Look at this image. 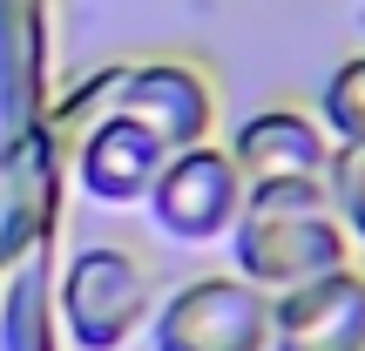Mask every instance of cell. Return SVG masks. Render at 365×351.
Wrapping results in <instances>:
<instances>
[{"mask_svg":"<svg viewBox=\"0 0 365 351\" xmlns=\"http://www.w3.org/2000/svg\"><path fill=\"white\" fill-rule=\"evenodd\" d=\"M230 162L244 169V182H325L331 176V156L339 142L325 135L318 108H298V102H264L250 108L244 122L230 129Z\"/></svg>","mask_w":365,"mask_h":351,"instance_id":"8992f818","label":"cell"},{"mask_svg":"<svg viewBox=\"0 0 365 351\" xmlns=\"http://www.w3.org/2000/svg\"><path fill=\"white\" fill-rule=\"evenodd\" d=\"M244 196H250V182L230 162V149L190 142L163 162V176L149 182L143 209L156 216V230L170 243H223L237 230V216H244Z\"/></svg>","mask_w":365,"mask_h":351,"instance_id":"5b68a950","label":"cell"},{"mask_svg":"<svg viewBox=\"0 0 365 351\" xmlns=\"http://www.w3.org/2000/svg\"><path fill=\"white\" fill-rule=\"evenodd\" d=\"M271 351H365V271L359 263H339V271L312 277L298 290H277Z\"/></svg>","mask_w":365,"mask_h":351,"instance_id":"52a82bcc","label":"cell"},{"mask_svg":"<svg viewBox=\"0 0 365 351\" xmlns=\"http://www.w3.org/2000/svg\"><path fill=\"white\" fill-rule=\"evenodd\" d=\"M318 122L339 149H365V48L345 54L318 88Z\"/></svg>","mask_w":365,"mask_h":351,"instance_id":"9c48e42d","label":"cell"},{"mask_svg":"<svg viewBox=\"0 0 365 351\" xmlns=\"http://www.w3.org/2000/svg\"><path fill=\"white\" fill-rule=\"evenodd\" d=\"M156 318V277L135 250L88 243L61 271V325L81 351H122Z\"/></svg>","mask_w":365,"mask_h":351,"instance_id":"3957f363","label":"cell"},{"mask_svg":"<svg viewBox=\"0 0 365 351\" xmlns=\"http://www.w3.org/2000/svg\"><path fill=\"white\" fill-rule=\"evenodd\" d=\"M223 243H230V271L271 298L352 263V230L325 182H257Z\"/></svg>","mask_w":365,"mask_h":351,"instance_id":"6da1fadb","label":"cell"},{"mask_svg":"<svg viewBox=\"0 0 365 351\" xmlns=\"http://www.w3.org/2000/svg\"><path fill=\"white\" fill-rule=\"evenodd\" d=\"M325 189H331V203H339L352 243H365V149H339V156H331Z\"/></svg>","mask_w":365,"mask_h":351,"instance_id":"30bf717a","label":"cell"},{"mask_svg":"<svg viewBox=\"0 0 365 351\" xmlns=\"http://www.w3.org/2000/svg\"><path fill=\"white\" fill-rule=\"evenodd\" d=\"M95 115H129L143 129H156L170 149H190V142H217V88L196 61L182 54H135V61H108L75 102L61 108L68 129Z\"/></svg>","mask_w":365,"mask_h":351,"instance_id":"7a4b0ae2","label":"cell"},{"mask_svg":"<svg viewBox=\"0 0 365 351\" xmlns=\"http://www.w3.org/2000/svg\"><path fill=\"white\" fill-rule=\"evenodd\" d=\"M149 351H271V290L237 271L176 284L149 318Z\"/></svg>","mask_w":365,"mask_h":351,"instance_id":"277c9868","label":"cell"},{"mask_svg":"<svg viewBox=\"0 0 365 351\" xmlns=\"http://www.w3.org/2000/svg\"><path fill=\"white\" fill-rule=\"evenodd\" d=\"M170 156L176 149L163 142L156 129H143V122H129V115H95V122H81V135H75V182L95 203L129 209V203L149 196V182L163 176Z\"/></svg>","mask_w":365,"mask_h":351,"instance_id":"ba28073f","label":"cell"}]
</instances>
